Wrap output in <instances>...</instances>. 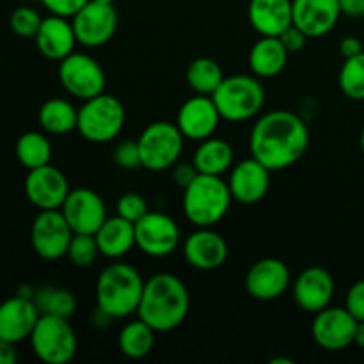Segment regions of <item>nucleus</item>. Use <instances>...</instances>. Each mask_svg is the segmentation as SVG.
<instances>
[{
    "label": "nucleus",
    "instance_id": "nucleus-1",
    "mask_svg": "<svg viewBox=\"0 0 364 364\" xmlns=\"http://www.w3.org/2000/svg\"><path fill=\"white\" fill-rule=\"evenodd\" d=\"M309 146V128L291 110H270L259 117L251 130V156L267 169L281 171L302 159Z\"/></svg>",
    "mask_w": 364,
    "mask_h": 364
},
{
    "label": "nucleus",
    "instance_id": "nucleus-2",
    "mask_svg": "<svg viewBox=\"0 0 364 364\" xmlns=\"http://www.w3.org/2000/svg\"><path fill=\"white\" fill-rule=\"evenodd\" d=\"M191 309V295L178 276L160 272L144 283L137 315L156 333H169L185 322Z\"/></svg>",
    "mask_w": 364,
    "mask_h": 364
},
{
    "label": "nucleus",
    "instance_id": "nucleus-3",
    "mask_svg": "<svg viewBox=\"0 0 364 364\" xmlns=\"http://www.w3.org/2000/svg\"><path fill=\"white\" fill-rule=\"evenodd\" d=\"M142 276L135 267L116 262L102 270L96 283V302L112 318H127L137 313L144 291Z\"/></svg>",
    "mask_w": 364,
    "mask_h": 364
},
{
    "label": "nucleus",
    "instance_id": "nucleus-4",
    "mask_svg": "<svg viewBox=\"0 0 364 364\" xmlns=\"http://www.w3.org/2000/svg\"><path fill=\"white\" fill-rule=\"evenodd\" d=\"M183 191L185 217L196 228H213L219 224L233 201L228 181L212 174H198Z\"/></svg>",
    "mask_w": 364,
    "mask_h": 364
},
{
    "label": "nucleus",
    "instance_id": "nucleus-5",
    "mask_svg": "<svg viewBox=\"0 0 364 364\" xmlns=\"http://www.w3.org/2000/svg\"><path fill=\"white\" fill-rule=\"evenodd\" d=\"M212 98L223 119L242 123L255 117L263 109L265 87L256 75H231L224 77Z\"/></svg>",
    "mask_w": 364,
    "mask_h": 364
},
{
    "label": "nucleus",
    "instance_id": "nucleus-6",
    "mask_svg": "<svg viewBox=\"0 0 364 364\" xmlns=\"http://www.w3.org/2000/svg\"><path fill=\"white\" fill-rule=\"evenodd\" d=\"M127 121V110L119 98L112 95L95 96L84 100L78 109L77 130L85 141L95 144H107L121 134Z\"/></svg>",
    "mask_w": 364,
    "mask_h": 364
},
{
    "label": "nucleus",
    "instance_id": "nucleus-7",
    "mask_svg": "<svg viewBox=\"0 0 364 364\" xmlns=\"http://www.w3.org/2000/svg\"><path fill=\"white\" fill-rule=\"evenodd\" d=\"M183 134L176 123L155 121L142 130L137 139L142 167L151 173L171 169L183 151Z\"/></svg>",
    "mask_w": 364,
    "mask_h": 364
},
{
    "label": "nucleus",
    "instance_id": "nucleus-8",
    "mask_svg": "<svg viewBox=\"0 0 364 364\" xmlns=\"http://www.w3.org/2000/svg\"><path fill=\"white\" fill-rule=\"evenodd\" d=\"M36 358L46 364H66L75 358L78 348L77 334L70 320L53 315H41L31 334Z\"/></svg>",
    "mask_w": 364,
    "mask_h": 364
},
{
    "label": "nucleus",
    "instance_id": "nucleus-9",
    "mask_svg": "<svg viewBox=\"0 0 364 364\" xmlns=\"http://www.w3.org/2000/svg\"><path fill=\"white\" fill-rule=\"evenodd\" d=\"M59 80L71 96L80 100L95 98L105 92L107 77L102 64L87 53L73 52L60 60Z\"/></svg>",
    "mask_w": 364,
    "mask_h": 364
},
{
    "label": "nucleus",
    "instance_id": "nucleus-10",
    "mask_svg": "<svg viewBox=\"0 0 364 364\" xmlns=\"http://www.w3.org/2000/svg\"><path fill=\"white\" fill-rule=\"evenodd\" d=\"M73 235L60 210H39L31 228V244L39 258L55 262L68 255Z\"/></svg>",
    "mask_w": 364,
    "mask_h": 364
},
{
    "label": "nucleus",
    "instance_id": "nucleus-11",
    "mask_svg": "<svg viewBox=\"0 0 364 364\" xmlns=\"http://www.w3.org/2000/svg\"><path fill=\"white\" fill-rule=\"evenodd\" d=\"M135 245L151 258H166L180 245V226L164 212H148L135 223Z\"/></svg>",
    "mask_w": 364,
    "mask_h": 364
},
{
    "label": "nucleus",
    "instance_id": "nucleus-12",
    "mask_svg": "<svg viewBox=\"0 0 364 364\" xmlns=\"http://www.w3.org/2000/svg\"><path fill=\"white\" fill-rule=\"evenodd\" d=\"M117 23H119V18L112 4H102L96 0L85 4L71 18L78 45L87 46V48L107 45L116 34Z\"/></svg>",
    "mask_w": 364,
    "mask_h": 364
},
{
    "label": "nucleus",
    "instance_id": "nucleus-13",
    "mask_svg": "<svg viewBox=\"0 0 364 364\" xmlns=\"http://www.w3.org/2000/svg\"><path fill=\"white\" fill-rule=\"evenodd\" d=\"M358 323V320L352 316L347 308L327 306L322 311L315 313V320L311 326L313 340L323 350H345L354 343Z\"/></svg>",
    "mask_w": 364,
    "mask_h": 364
},
{
    "label": "nucleus",
    "instance_id": "nucleus-14",
    "mask_svg": "<svg viewBox=\"0 0 364 364\" xmlns=\"http://www.w3.org/2000/svg\"><path fill=\"white\" fill-rule=\"evenodd\" d=\"M73 233L96 235L107 220V206L92 188H73L60 206Z\"/></svg>",
    "mask_w": 364,
    "mask_h": 364
},
{
    "label": "nucleus",
    "instance_id": "nucleus-15",
    "mask_svg": "<svg viewBox=\"0 0 364 364\" xmlns=\"http://www.w3.org/2000/svg\"><path fill=\"white\" fill-rule=\"evenodd\" d=\"M70 191V183L63 171L50 164L31 169L25 178L27 199L39 210H60Z\"/></svg>",
    "mask_w": 364,
    "mask_h": 364
},
{
    "label": "nucleus",
    "instance_id": "nucleus-16",
    "mask_svg": "<svg viewBox=\"0 0 364 364\" xmlns=\"http://www.w3.org/2000/svg\"><path fill=\"white\" fill-rule=\"evenodd\" d=\"M220 119L223 117L212 96L196 95L180 107L176 124L185 139L201 142L215 134Z\"/></svg>",
    "mask_w": 364,
    "mask_h": 364
},
{
    "label": "nucleus",
    "instance_id": "nucleus-17",
    "mask_svg": "<svg viewBox=\"0 0 364 364\" xmlns=\"http://www.w3.org/2000/svg\"><path fill=\"white\" fill-rule=\"evenodd\" d=\"M290 283V269L277 258L259 259L245 276V290L256 301H276L288 290Z\"/></svg>",
    "mask_w": 364,
    "mask_h": 364
},
{
    "label": "nucleus",
    "instance_id": "nucleus-18",
    "mask_svg": "<svg viewBox=\"0 0 364 364\" xmlns=\"http://www.w3.org/2000/svg\"><path fill=\"white\" fill-rule=\"evenodd\" d=\"M231 198L242 205H256L267 196L270 188V171L251 156L231 167L228 180Z\"/></svg>",
    "mask_w": 364,
    "mask_h": 364
},
{
    "label": "nucleus",
    "instance_id": "nucleus-19",
    "mask_svg": "<svg viewBox=\"0 0 364 364\" xmlns=\"http://www.w3.org/2000/svg\"><path fill=\"white\" fill-rule=\"evenodd\" d=\"M183 255L188 265L210 272L220 269L226 263L230 247L224 237H220L212 228H198L185 240Z\"/></svg>",
    "mask_w": 364,
    "mask_h": 364
},
{
    "label": "nucleus",
    "instance_id": "nucleus-20",
    "mask_svg": "<svg viewBox=\"0 0 364 364\" xmlns=\"http://www.w3.org/2000/svg\"><path fill=\"white\" fill-rule=\"evenodd\" d=\"M39 316L41 313L32 299L14 295L4 301L0 304V340L14 345L28 340Z\"/></svg>",
    "mask_w": 364,
    "mask_h": 364
},
{
    "label": "nucleus",
    "instance_id": "nucleus-21",
    "mask_svg": "<svg viewBox=\"0 0 364 364\" xmlns=\"http://www.w3.org/2000/svg\"><path fill=\"white\" fill-rule=\"evenodd\" d=\"M334 290H336V284L329 270L322 267H309L302 270L301 276L295 281L294 299L302 311L318 313L331 306Z\"/></svg>",
    "mask_w": 364,
    "mask_h": 364
},
{
    "label": "nucleus",
    "instance_id": "nucleus-22",
    "mask_svg": "<svg viewBox=\"0 0 364 364\" xmlns=\"http://www.w3.org/2000/svg\"><path fill=\"white\" fill-rule=\"evenodd\" d=\"M340 0H294V25L308 38H322L336 27Z\"/></svg>",
    "mask_w": 364,
    "mask_h": 364
},
{
    "label": "nucleus",
    "instance_id": "nucleus-23",
    "mask_svg": "<svg viewBox=\"0 0 364 364\" xmlns=\"http://www.w3.org/2000/svg\"><path fill=\"white\" fill-rule=\"evenodd\" d=\"M34 41L41 55L50 60H59V63L75 52V45L78 43L71 21L57 14L43 18Z\"/></svg>",
    "mask_w": 364,
    "mask_h": 364
},
{
    "label": "nucleus",
    "instance_id": "nucleus-24",
    "mask_svg": "<svg viewBox=\"0 0 364 364\" xmlns=\"http://www.w3.org/2000/svg\"><path fill=\"white\" fill-rule=\"evenodd\" d=\"M247 16L259 36L279 38L294 23V0H251Z\"/></svg>",
    "mask_w": 364,
    "mask_h": 364
},
{
    "label": "nucleus",
    "instance_id": "nucleus-25",
    "mask_svg": "<svg viewBox=\"0 0 364 364\" xmlns=\"http://www.w3.org/2000/svg\"><path fill=\"white\" fill-rule=\"evenodd\" d=\"M95 237L100 255L109 259H119L135 247V223L121 215L107 217Z\"/></svg>",
    "mask_w": 364,
    "mask_h": 364
},
{
    "label": "nucleus",
    "instance_id": "nucleus-26",
    "mask_svg": "<svg viewBox=\"0 0 364 364\" xmlns=\"http://www.w3.org/2000/svg\"><path fill=\"white\" fill-rule=\"evenodd\" d=\"M288 55L290 53L279 38L262 36V39H258L249 52V68L258 78L277 77L287 66Z\"/></svg>",
    "mask_w": 364,
    "mask_h": 364
},
{
    "label": "nucleus",
    "instance_id": "nucleus-27",
    "mask_svg": "<svg viewBox=\"0 0 364 364\" xmlns=\"http://www.w3.org/2000/svg\"><path fill=\"white\" fill-rule=\"evenodd\" d=\"M235 153L230 142L219 137H208L201 141L192 156V164L196 166L199 174H212V176H223L226 171L233 167Z\"/></svg>",
    "mask_w": 364,
    "mask_h": 364
},
{
    "label": "nucleus",
    "instance_id": "nucleus-28",
    "mask_svg": "<svg viewBox=\"0 0 364 364\" xmlns=\"http://www.w3.org/2000/svg\"><path fill=\"white\" fill-rule=\"evenodd\" d=\"M38 121L43 132L50 135H64L77 130L78 109H75L68 100H46L38 112Z\"/></svg>",
    "mask_w": 364,
    "mask_h": 364
},
{
    "label": "nucleus",
    "instance_id": "nucleus-29",
    "mask_svg": "<svg viewBox=\"0 0 364 364\" xmlns=\"http://www.w3.org/2000/svg\"><path fill=\"white\" fill-rule=\"evenodd\" d=\"M156 331L144 320H135V322L127 323L121 329L117 345H119L121 354L130 359H144L146 355L151 354L155 347Z\"/></svg>",
    "mask_w": 364,
    "mask_h": 364
},
{
    "label": "nucleus",
    "instance_id": "nucleus-30",
    "mask_svg": "<svg viewBox=\"0 0 364 364\" xmlns=\"http://www.w3.org/2000/svg\"><path fill=\"white\" fill-rule=\"evenodd\" d=\"M224 80V71L217 60L198 57L187 68V82L196 95L212 96Z\"/></svg>",
    "mask_w": 364,
    "mask_h": 364
},
{
    "label": "nucleus",
    "instance_id": "nucleus-31",
    "mask_svg": "<svg viewBox=\"0 0 364 364\" xmlns=\"http://www.w3.org/2000/svg\"><path fill=\"white\" fill-rule=\"evenodd\" d=\"M16 159L25 169H36L50 164L52 160V144L41 132H25L16 141Z\"/></svg>",
    "mask_w": 364,
    "mask_h": 364
},
{
    "label": "nucleus",
    "instance_id": "nucleus-32",
    "mask_svg": "<svg viewBox=\"0 0 364 364\" xmlns=\"http://www.w3.org/2000/svg\"><path fill=\"white\" fill-rule=\"evenodd\" d=\"M32 301L38 306L41 315H53L70 320L77 311V299L66 288H41V290L34 291Z\"/></svg>",
    "mask_w": 364,
    "mask_h": 364
},
{
    "label": "nucleus",
    "instance_id": "nucleus-33",
    "mask_svg": "<svg viewBox=\"0 0 364 364\" xmlns=\"http://www.w3.org/2000/svg\"><path fill=\"white\" fill-rule=\"evenodd\" d=\"M340 89L347 98L363 102L364 100V52L345 59L340 70Z\"/></svg>",
    "mask_w": 364,
    "mask_h": 364
},
{
    "label": "nucleus",
    "instance_id": "nucleus-34",
    "mask_svg": "<svg viewBox=\"0 0 364 364\" xmlns=\"http://www.w3.org/2000/svg\"><path fill=\"white\" fill-rule=\"evenodd\" d=\"M98 255L100 249L95 235L75 233L70 242V247H68L66 258L70 259L77 269H87V267L95 265Z\"/></svg>",
    "mask_w": 364,
    "mask_h": 364
},
{
    "label": "nucleus",
    "instance_id": "nucleus-35",
    "mask_svg": "<svg viewBox=\"0 0 364 364\" xmlns=\"http://www.w3.org/2000/svg\"><path fill=\"white\" fill-rule=\"evenodd\" d=\"M41 14L36 9L27 6H21L13 11L9 18L11 31L18 36V38H34L38 34L39 27H41Z\"/></svg>",
    "mask_w": 364,
    "mask_h": 364
},
{
    "label": "nucleus",
    "instance_id": "nucleus-36",
    "mask_svg": "<svg viewBox=\"0 0 364 364\" xmlns=\"http://www.w3.org/2000/svg\"><path fill=\"white\" fill-rule=\"evenodd\" d=\"M117 215L124 217L130 223H137L141 217H144L148 210V203L142 196H139L137 192H124L119 199H117Z\"/></svg>",
    "mask_w": 364,
    "mask_h": 364
},
{
    "label": "nucleus",
    "instance_id": "nucleus-37",
    "mask_svg": "<svg viewBox=\"0 0 364 364\" xmlns=\"http://www.w3.org/2000/svg\"><path fill=\"white\" fill-rule=\"evenodd\" d=\"M114 162L117 167L127 171H134L142 167L141 151H139L137 141H123L114 149Z\"/></svg>",
    "mask_w": 364,
    "mask_h": 364
},
{
    "label": "nucleus",
    "instance_id": "nucleus-38",
    "mask_svg": "<svg viewBox=\"0 0 364 364\" xmlns=\"http://www.w3.org/2000/svg\"><path fill=\"white\" fill-rule=\"evenodd\" d=\"M345 308L358 322H364V279L352 284L345 299Z\"/></svg>",
    "mask_w": 364,
    "mask_h": 364
},
{
    "label": "nucleus",
    "instance_id": "nucleus-39",
    "mask_svg": "<svg viewBox=\"0 0 364 364\" xmlns=\"http://www.w3.org/2000/svg\"><path fill=\"white\" fill-rule=\"evenodd\" d=\"M87 2H91V0H41L43 6L50 11V14L64 18H73Z\"/></svg>",
    "mask_w": 364,
    "mask_h": 364
},
{
    "label": "nucleus",
    "instance_id": "nucleus-40",
    "mask_svg": "<svg viewBox=\"0 0 364 364\" xmlns=\"http://www.w3.org/2000/svg\"><path fill=\"white\" fill-rule=\"evenodd\" d=\"M281 43H283L284 48L288 50V53H295V52H301L302 48L306 46V41H308V36L301 31L299 27H295L294 23L279 36Z\"/></svg>",
    "mask_w": 364,
    "mask_h": 364
},
{
    "label": "nucleus",
    "instance_id": "nucleus-41",
    "mask_svg": "<svg viewBox=\"0 0 364 364\" xmlns=\"http://www.w3.org/2000/svg\"><path fill=\"white\" fill-rule=\"evenodd\" d=\"M173 181L178 185V187L181 188H187L188 185L192 183V181L196 180V176H198V169H196V166L192 162H180L178 160L176 164H174L173 167Z\"/></svg>",
    "mask_w": 364,
    "mask_h": 364
},
{
    "label": "nucleus",
    "instance_id": "nucleus-42",
    "mask_svg": "<svg viewBox=\"0 0 364 364\" xmlns=\"http://www.w3.org/2000/svg\"><path fill=\"white\" fill-rule=\"evenodd\" d=\"M364 52L361 39L354 38V36H347L340 41V53L345 57V59H350V57L359 55V53Z\"/></svg>",
    "mask_w": 364,
    "mask_h": 364
},
{
    "label": "nucleus",
    "instance_id": "nucleus-43",
    "mask_svg": "<svg viewBox=\"0 0 364 364\" xmlns=\"http://www.w3.org/2000/svg\"><path fill=\"white\" fill-rule=\"evenodd\" d=\"M340 7L347 16H364V0H340Z\"/></svg>",
    "mask_w": 364,
    "mask_h": 364
},
{
    "label": "nucleus",
    "instance_id": "nucleus-44",
    "mask_svg": "<svg viewBox=\"0 0 364 364\" xmlns=\"http://www.w3.org/2000/svg\"><path fill=\"white\" fill-rule=\"evenodd\" d=\"M18 359V352L14 343L6 340H0V364H14Z\"/></svg>",
    "mask_w": 364,
    "mask_h": 364
},
{
    "label": "nucleus",
    "instance_id": "nucleus-45",
    "mask_svg": "<svg viewBox=\"0 0 364 364\" xmlns=\"http://www.w3.org/2000/svg\"><path fill=\"white\" fill-rule=\"evenodd\" d=\"M354 343L358 345L359 348H363V350H364V322H359L358 323V329H355Z\"/></svg>",
    "mask_w": 364,
    "mask_h": 364
},
{
    "label": "nucleus",
    "instance_id": "nucleus-46",
    "mask_svg": "<svg viewBox=\"0 0 364 364\" xmlns=\"http://www.w3.org/2000/svg\"><path fill=\"white\" fill-rule=\"evenodd\" d=\"M270 364H294L291 359H287V358H277V359H270L269 361Z\"/></svg>",
    "mask_w": 364,
    "mask_h": 364
},
{
    "label": "nucleus",
    "instance_id": "nucleus-47",
    "mask_svg": "<svg viewBox=\"0 0 364 364\" xmlns=\"http://www.w3.org/2000/svg\"><path fill=\"white\" fill-rule=\"evenodd\" d=\"M96 2H102V4H112V6H114V2H116V0H96Z\"/></svg>",
    "mask_w": 364,
    "mask_h": 364
},
{
    "label": "nucleus",
    "instance_id": "nucleus-48",
    "mask_svg": "<svg viewBox=\"0 0 364 364\" xmlns=\"http://www.w3.org/2000/svg\"><path fill=\"white\" fill-rule=\"evenodd\" d=\"M361 149L364 153V127H363V132H361Z\"/></svg>",
    "mask_w": 364,
    "mask_h": 364
}]
</instances>
